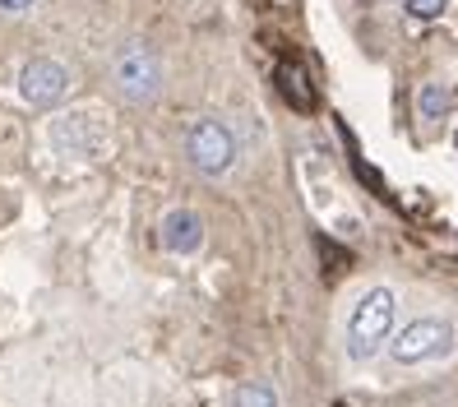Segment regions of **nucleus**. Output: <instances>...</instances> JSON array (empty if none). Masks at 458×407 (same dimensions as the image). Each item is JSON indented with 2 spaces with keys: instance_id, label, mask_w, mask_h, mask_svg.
Wrapping results in <instances>:
<instances>
[{
  "instance_id": "f257e3e1",
  "label": "nucleus",
  "mask_w": 458,
  "mask_h": 407,
  "mask_svg": "<svg viewBox=\"0 0 458 407\" xmlns=\"http://www.w3.org/2000/svg\"><path fill=\"white\" fill-rule=\"evenodd\" d=\"M394 334H398V292L385 287V283H375L352 301V310H347L343 352L366 366L394 343Z\"/></svg>"
},
{
  "instance_id": "f03ea898",
  "label": "nucleus",
  "mask_w": 458,
  "mask_h": 407,
  "mask_svg": "<svg viewBox=\"0 0 458 407\" xmlns=\"http://www.w3.org/2000/svg\"><path fill=\"white\" fill-rule=\"evenodd\" d=\"M454 347H458L454 319H445V315H417V319H408V324L394 334L389 357H394L398 366H430V361L454 357Z\"/></svg>"
},
{
  "instance_id": "7ed1b4c3",
  "label": "nucleus",
  "mask_w": 458,
  "mask_h": 407,
  "mask_svg": "<svg viewBox=\"0 0 458 407\" xmlns=\"http://www.w3.org/2000/svg\"><path fill=\"white\" fill-rule=\"evenodd\" d=\"M112 89L125 102H153L157 89H163V61L148 42H121L112 56Z\"/></svg>"
},
{
  "instance_id": "20e7f679",
  "label": "nucleus",
  "mask_w": 458,
  "mask_h": 407,
  "mask_svg": "<svg viewBox=\"0 0 458 407\" xmlns=\"http://www.w3.org/2000/svg\"><path fill=\"white\" fill-rule=\"evenodd\" d=\"M47 144L61 157H102L112 144V130L98 112H61L47 121Z\"/></svg>"
},
{
  "instance_id": "39448f33",
  "label": "nucleus",
  "mask_w": 458,
  "mask_h": 407,
  "mask_svg": "<svg viewBox=\"0 0 458 407\" xmlns=\"http://www.w3.org/2000/svg\"><path fill=\"white\" fill-rule=\"evenodd\" d=\"M181 148H185V162H191L195 172H204V176H223V172H232V162H236L232 130L223 121H213V116H199V121L185 125Z\"/></svg>"
},
{
  "instance_id": "423d86ee",
  "label": "nucleus",
  "mask_w": 458,
  "mask_h": 407,
  "mask_svg": "<svg viewBox=\"0 0 458 407\" xmlns=\"http://www.w3.org/2000/svg\"><path fill=\"white\" fill-rule=\"evenodd\" d=\"M70 93V70L56 61V56H33L23 61L19 70V98L38 106V112H51V106H61Z\"/></svg>"
},
{
  "instance_id": "0eeeda50",
  "label": "nucleus",
  "mask_w": 458,
  "mask_h": 407,
  "mask_svg": "<svg viewBox=\"0 0 458 407\" xmlns=\"http://www.w3.org/2000/svg\"><path fill=\"white\" fill-rule=\"evenodd\" d=\"M157 241H163L167 255L191 259V255L204 250V218L195 208H167L163 223H157Z\"/></svg>"
},
{
  "instance_id": "6e6552de",
  "label": "nucleus",
  "mask_w": 458,
  "mask_h": 407,
  "mask_svg": "<svg viewBox=\"0 0 458 407\" xmlns=\"http://www.w3.org/2000/svg\"><path fill=\"white\" fill-rule=\"evenodd\" d=\"M274 89L296 106V112H310V106H315V89H310L306 70H301V65H292V61H283V65L274 70Z\"/></svg>"
},
{
  "instance_id": "1a4fd4ad",
  "label": "nucleus",
  "mask_w": 458,
  "mask_h": 407,
  "mask_svg": "<svg viewBox=\"0 0 458 407\" xmlns=\"http://www.w3.org/2000/svg\"><path fill=\"white\" fill-rule=\"evenodd\" d=\"M232 407H283L278 389L264 385V379H241L232 389Z\"/></svg>"
},
{
  "instance_id": "9d476101",
  "label": "nucleus",
  "mask_w": 458,
  "mask_h": 407,
  "mask_svg": "<svg viewBox=\"0 0 458 407\" xmlns=\"http://www.w3.org/2000/svg\"><path fill=\"white\" fill-rule=\"evenodd\" d=\"M449 89L445 84H436V79H426V84L417 89V112L426 116V121H440V116H449Z\"/></svg>"
},
{
  "instance_id": "9b49d317",
  "label": "nucleus",
  "mask_w": 458,
  "mask_h": 407,
  "mask_svg": "<svg viewBox=\"0 0 458 407\" xmlns=\"http://www.w3.org/2000/svg\"><path fill=\"white\" fill-rule=\"evenodd\" d=\"M449 5H454V0H403V10H408V19H421V23L440 19Z\"/></svg>"
},
{
  "instance_id": "f8f14e48",
  "label": "nucleus",
  "mask_w": 458,
  "mask_h": 407,
  "mask_svg": "<svg viewBox=\"0 0 458 407\" xmlns=\"http://www.w3.org/2000/svg\"><path fill=\"white\" fill-rule=\"evenodd\" d=\"M38 0H0V14H29Z\"/></svg>"
},
{
  "instance_id": "ddd939ff",
  "label": "nucleus",
  "mask_w": 458,
  "mask_h": 407,
  "mask_svg": "<svg viewBox=\"0 0 458 407\" xmlns=\"http://www.w3.org/2000/svg\"><path fill=\"white\" fill-rule=\"evenodd\" d=\"M454 144H458V134H454Z\"/></svg>"
}]
</instances>
